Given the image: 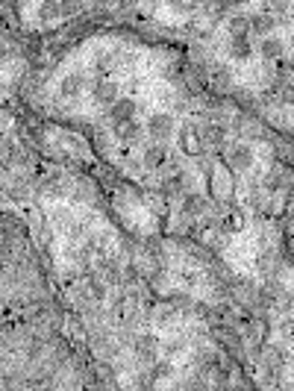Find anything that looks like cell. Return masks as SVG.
Wrapping results in <instances>:
<instances>
[{
    "instance_id": "cell-23",
    "label": "cell",
    "mask_w": 294,
    "mask_h": 391,
    "mask_svg": "<svg viewBox=\"0 0 294 391\" xmlns=\"http://www.w3.org/2000/svg\"><path fill=\"white\" fill-rule=\"evenodd\" d=\"M280 335H283L286 342H291V344H294V312L280 321Z\"/></svg>"
},
{
    "instance_id": "cell-25",
    "label": "cell",
    "mask_w": 294,
    "mask_h": 391,
    "mask_svg": "<svg viewBox=\"0 0 294 391\" xmlns=\"http://www.w3.org/2000/svg\"><path fill=\"white\" fill-rule=\"evenodd\" d=\"M212 83L218 85V88H227L230 83H233V77H230V71L220 65V68H215V74H212Z\"/></svg>"
},
{
    "instance_id": "cell-16",
    "label": "cell",
    "mask_w": 294,
    "mask_h": 391,
    "mask_svg": "<svg viewBox=\"0 0 294 391\" xmlns=\"http://www.w3.org/2000/svg\"><path fill=\"white\" fill-rule=\"evenodd\" d=\"M115 130H118V138L121 141H139L141 138V124H136V118L127 121V124H121V127H115Z\"/></svg>"
},
{
    "instance_id": "cell-10",
    "label": "cell",
    "mask_w": 294,
    "mask_h": 391,
    "mask_svg": "<svg viewBox=\"0 0 294 391\" xmlns=\"http://www.w3.org/2000/svg\"><path fill=\"white\" fill-rule=\"evenodd\" d=\"M277 21L280 18H274L271 12H253L250 15V35H271L274 30H277Z\"/></svg>"
},
{
    "instance_id": "cell-29",
    "label": "cell",
    "mask_w": 294,
    "mask_h": 391,
    "mask_svg": "<svg viewBox=\"0 0 294 391\" xmlns=\"http://www.w3.org/2000/svg\"><path fill=\"white\" fill-rule=\"evenodd\" d=\"M291 312H294V300H291Z\"/></svg>"
},
{
    "instance_id": "cell-26",
    "label": "cell",
    "mask_w": 294,
    "mask_h": 391,
    "mask_svg": "<svg viewBox=\"0 0 294 391\" xmlns=\"http://www.w3.org/2000/svg\"><path fill=\"white\" fill-rule=\"evenodd\" d=\"M286 68H288V77L294 80V56H288V59H286Z\"/></svg>"
},
{
    "instance_id": "cell-2",
    "label": "cell",
    "mask_w": 294,
    "mask_h": 391,
    "mask_svg": "<svg viewBox=\"0 0 294 391\" xmlns=\"http://www.w3.org/2000/svg\"><path fill=\"white\" fill-rule=\"evenodd\" d=\"M253 148L245 145V141H233V145H227V165L235 171V174H242V171H250L253 168Z\"/></svg>"
},
{
    "instance_id": "cell-20",
    "label": "cell",
    "mask_w": 294,
    "mask_h": 391,
    "mask_svg": "<svg viewBox=\"0 0 294 391\" xmlns=\"http://www.w3.org/2000/svg\"><path fill=\"white\" fill-rule=\"evenodd\" d=\"M39 15L45 18V21H57V18H62V12H59V0H45L42 9H39Z\"/></svg>"
},
{
    "instance_id": "cell-5",
    "label": "cell",
    "mask_w": 294,
    "mask_h": 391,
    "mask_svg": "<svg viewBox=\"0 0 294 391\" xmlns=\"http://www.w3.org/2000/svg\"><path fill=\"white\" fill-rule=\"evenodd\" d=\"M168 159H171V153H168V145H165V141H153V145H147L141 150V165L151 168V171L165 168V165H168Z\"/></svg>"
},
{
    "instance_id": "cell-17",
    "label": "cell",
    "mask_w": 294,
    "mask_h": 391,
    "mask_svg": "<svg viewBox=\"0 0 294 391\" xmlns=\"http://www.w3.org/2000/svg\"><path fill=\"white\" fill-rule=\"evenodd\" d=\"M268 362H271V365H268L271 371H280V368L288 362V353H286L280 344H271V347H268Z\"/></svg>"
},
{
    "instance_id": "cell-14",
    "label": "cell",
    "mask_w": 294,
    "mask_h": 391,
    "mask_svg": "<svg viewBox=\"0 0 294 391\" xmlns=\"http://www.w3.org/2000/svg\"><path fill=\"white\" fill-rule=\"evenodd\" d=\"M80 92H83V74H68L59 85L62 97H80Z\"/></svg>"
},
{
    "instance_id": "cell-15",
    "label": "cell",
    "mask_w": 294,
    "mask_h": 391,
    "mask_svg": "<svg viewBox=\"0 0 294 391\" xmlns=\"http://www.w3.org/2000/svg\"><path fill=\"white\" fill-rule=\"evenodd\" d=\"M227 30H230V35H238V32H250V15H242V12H230V15H227Z\"/></svg>"
},
{
    "instance_id": "cell-11",
    "label": "cell",
    "mask_w": 294,
    "mask_h": 391,
    "mask_svg": "<svg viewBox=\"0 0 294 391\" xmlns=\"http://www.w3.org/2000/svg\"><path fill=\"white\" fill-rule=\"evenodd\" d=\"M156 350H159V342H156V335H139L136 339V356L141 365H151L156 359Z\"/></svg>"
},
{
    "instance_id": "cell-18",
    "label": "cell",
    "mask_w": 294,
    "mask_h": 391,
    "mask_svg": "<svg viewBox=\"0 0 294 391\" xmlns=\"http://www.w3.org/2000/svg\"><path fill=\"white\" fill-rule=\"evenodd\" d=\"M233 12L230 0H206V15L209 18H227Z\"/></svg>"
},
{
    "instance_id": "cell-13",
    "label": "cell",
    "mask_w": 294,
    "mask_h": 391,
    "mask_svg": "<svg viewBox=\"0 0 294 391\" xmlns=\"http://www.w3.org/2000/svg\"><path fill=\"white\" fill-rule=\"evenodd\" d=\"M186 191H189V180H186V174H182V171L171 174L168 180L162 183V194H165V198H182Z\"/></svg>"
},
{
    "instance_id": "cell-28",
    "label": "cell",
    "mask_w": 294,
    "mask_h": 391,
    "mask_svg": "<svg viewBox=\"0 0 294 391\" xmlns=\"http://www.w3.org/2000/svg\"><path fill=\"white\" fill-rule=\"evenodd\" d=\"M288 44H291V47H294V35H291V39H288Z\"/></svg>"
},
{
    "instance_id": "cell-4",
    "label": "cell",
    "mask_w": 294,
    "mask_h": 391,
    "mask_svg": "<svg viewBox=\"0 0 294 391\" xmlns=\"http://www.w3.org/2000/svg\"><path fill=\"white\" fill-rule=\"evenodd\" d=\"M206 209H209V200H206L200 191H192V188H189V191L180 198V215L189 218V221H192V218H200Z\"/></svg>"
},
{
    "instance_id": "cell-8",
    "label": "cell",
    "mask_w": 294,
    "mask_h": 391,
    "mask_svg": "<svg viewBox=\"0 0 294 391\" xmlns=\"http://www.w3.org/2000/svg\"><path fill=\"white\" fill-rule=\"evenodd\" d=\"M121 95H118V83H112V80H100V83H95L91 85V100H95V106H112L115 100H118Z\"/></svg>"
},
{
    "instance_id": "cell-22",
    "label": "cell",
    "mask_w": 294,
    "mask_h": 391,
    "mask_svg": "<svg viewBox=\"0 0 294 391\" xmlns=\"http://www.w3.org/2000/svg\"><path fill=\"white\" fill-rule=\"evenodd\" d=\"M277 88H280V103H283V106H294V80H291V83L286 80V83H280Z\"/></svg>"
},
{
    "instance_id": "cell-19",
    "label": "cell",
    "mask_w": 294,
    "mask_h": 391,
    "mask_svg": "<svg viewBox=\"0 0 294 391\" xmlns=\"http://www.w3.org/2000/svg\"><path fill=\"white\" fill-rule=\"evenodd\" d=\"M86 294L95 300V303H100V300L106 297V286H103L98 277H88V279H86Z\"/></svg>"
},
{
    "instance_id": "cell-24",
    "label": "cell",
    "mask_w": 294,
    "mask_h": 391,
    "mask_svg": "<svg viewBox=\"0 0 294 391\" xmlns=\"http://www.w3.org/2000/svg\"><path fill=\"white\" fill-rule=\"evenodd\" d=\"M168 4H171V9L180 12V15H189V12L197 9V0H168Z\"/></svg>"
},
{
    "instance_id": "cell-12",
    "label": "cell",
    "mask_w": 294,
    "mask_h": 391,
    "mask_svg": "<svg viewBox=\"0 0 294 391\" xmlns=\"http://www.w3.org/2000/svg\"><path fill=\"white\" fill-rule=\"evenodd\" d=\"M200 136H204V145L212 150H220L227 145V130L220 127V124H206V127H200Z\"/></svg>"
},
{
    "instance_id": "cell-9",
    "label": "cell",
    "mask_w": 294,
    "mask_h": 391,
    "mask_svg": "<svg viewBox=\"0 0 294 391\" xmlns=\"http://www.w3.org/2000/svg\"><path fill=\"white\" fill-rule=\"evenodd\" d=\"M227 53L235 59V62H245L253 56V42H250V32H238V35H230L227 42Z\"/></svg>"
},
{
    "instance_id": "cell-27",
    "label": "cell",
    "mask_w": 294,
    "mask_h": 391,
    "mask_svg": "<svg viewBox=\"0 0 294 391\" xmlns=\"http://www.w3.org/2000/svg\"><path fill=\"white\" fill-rule=\"evenodd\" d=\"M247 4H250V0H230V6H233V9H238V6H247Z\"/></svg>"
},
{
    "instance_id": "cell-30",
    "label": "cell",
    "mask_w": 294,
    "mask_h": 391,
    "mask_svg": "<svg viewBox=\"0 0 294 391\" xmlns=\"http://www.w3.org/2000/svg\"><path fill=\"white\" fill-rule=\"evenodd\" d=\"M291 15H294V4H291Z\"/></svg>"
},
{
    "instance_id": "cell-1",
    "label": "cell",
    "mask_w": 294,
    "mask_h": 391,
    "mask_svg": "<svg viewBox=\"0 0 294 391\" xmlns=\"http://www.w3.org/2000/svg\"><path fill=\"white\" fill-rule=\"evenodd\" d=\"M174 130H177V124H174L171 112H153L144 124V133L151 136L153 141H165V145H168V138L174 136Z\"/></svg>"
},
{
    "instance_id": "cell-7",
    "label": "cell",
    "mask_w": 294,
    "mask_h": 391,
    "mask_svg": "<svg viewBox=\"0 0 294 391\" xmlns=\"http://www.w3.org/2000/svg\"><path fill=\"white\" fill-rule=\"evenodd\" d=\"M259 56L265 59V62H280L283 56H286V42L280 39V35H262L259 39Z\"/></svg>"
},
{
    "instance_id": "cell-21",
    "label": "cell",
    "mask_w": 294,
    "mask_h": 391,
    "mask_svg": "<svg viewBox=\"0 0 294 391\" xmlns=\"http://www.w3.org/2000/svg\"><path fill=\"white\" fill-rule=\"evenodd\" d=\"M291 9V0H265V6H262V12H271V15H286Z\"/></svg>"
},
{
    "instance_id": "cell-3",
    "label": "cell",
    "mask_w": 294,
    "mask_h": 391,
    "mask_svg": "<svg viewBox=\"0 0 294 391\" xmlns=\"http://www.w3.org/2000/svg\"><path fill=\"white\" fill-rule=\"evenodd\" d=\"M139 112V103L133 97H118L112 106H106V118L112 121V127H121V124L133 121Z\"/></svg>"
},
{
    "instance_id": "cell-6",
    "label": "cell",
    "mask_w": 294,
    "mask_h": 391,
    "mask_svg": "<svg viewBox=\"0 0 294 391\" xmlns=\"http://www.w3.org/2000/svg\"><path fill=\"white\" fill-rule=\"evenodd\" d=\"M180 148H182V153H189V156H200V153H204L206 145H204V136H200V127L186 124V127L180 130Z\"/></svg>"
}]
</instances>
